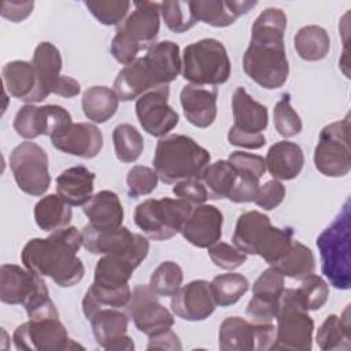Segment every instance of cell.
I'll use <instances>...</instances> for the list:
<instances>
[{"label":"cell","instance_id":"1","mask_svg":"<svg viewBox=\"0 0 351 351\" xmlns=\"http://www.w3.org/2000/svg\"><path fill=\"white\" fill-rule=\"evenodd\" d=\"M285 29L287 15L276 7L262 11L251 27L250 44L243 56V69L254 82L265 89H278L288 80Z\"/></svg>","mask_w":351,"mask_h":351},{"label":"cell","instance_id":"2","mask_svg":"<svg viewBox=\"0 0 351 351\" xmlns=\"http://www.w3.org/2000/svg\"><path fill=\"white\" fill-rule=\"evenodd\" d=\"M81 247L82 232L75 226H66L52 232L47 239L29 240L22 248L21 261L27 270L69 288L78 284L85 274L82 261L77 256Z\"/></svg>","mask_w":351,"mask_h":351},{"label":"cell","instance_id":"3","mask_svg":"<svg viewBox=\"0 0 351 351\" xmlns=\"http://www.w3.org/2000/svg\"><path fill=\"white\" fill-rule=\"evenodd\" d=\"M182 69L180 47L169 40L152 44L143 58L125 66L114 81V92L121 101L137 100L141 95L169 85Z\"/></svg>","mask_w":351,"mask_h":351},{"label":"cell","instance_id":"4","mask_svg":"<svg viewBox=\"0 0 351 351\" xmlns=\"http://www.w3.org/2000/svg\"><path fill=\"white\" fill-rule=\"evenodd\" d=\"M210 159V152L193 138L169 134L158 141L152 163L162 182L176 184L181 180L200 178Z\"/></svg>","mask_w":351,"mask_h":351},{"label":"cell","instance_id":"5","mask_svg":"<svg viewBox=\"0 0 351 351\" xmlns=\"http://www.w3.org/2000/svg\"><path fill=\"white\" fill-rule=\"evenodd\" d=\"M0 300L5 304H21L30 319L59 318L41 276L18 265L4 263L0 267Z\"/></svg>","mask_w":351,"mask_h":351},{"label":"cell","instance_id":"6","mask_svg":"<svg viewBox=\"0 0 351 351\" xmlns=\"http://www.w3.org/2000/svg\"><path fill=\"white\" fill-rule=\"evenodd\" d=\"M351 214L350 202H346L340 214L317 239L321 256L322 274L336 289H350L351 287Z\"/></svg>","mask_w":351,"mask_h":351},{"label":"cell","instance_id":"7","mask_svg":"<svg viewBox=\"0 0 351 351\" xmlns=\"http://www.w3.org/2000/svg\"><path fill=\"white\" fill-rule=\"evenodd\" d=\"M182 77L195 85L217 86L225 84L232 73L226 48L217 38H203L184 48Z\"/></svg>","mask_w":351,"mask_h":351},{"label":"cell","instance_id":"8","mask_svg":"<svg viewBox=\"0 0 351 351\" xmlns=\"http://www.w3.org/2000/svg\"><path fill=\"white\" fill-rule=\"evenodd\" d=\"M276 343L273 350L310 351L314 321L303 306L296 289L284 288L276 315Z\"/></svg>","mask_w":351,"mask_h":351},{"label":"cell","instance_id":"9","mask_svg":"<svg viewBox=\"0 0 351 351\" xmlns=\"http://www.w3.org/2000/svg\"><path fill=\"white\" fill-rule=\"evenodd\" d=\"M192 204L182 199H147L134 210V223L152 240H169L181 232Z\"/></svg>","mask_w":351,"mask_h":351},{"label":"cell","instance_id":"10","mask_svg":"<svg viewBox=\"0 0 351 351\" xmlns=\"http://www.w3.org/2000/svg\"><path fill=\"white\" fill-rule=\"evenodd\" d=\"M350 115L322 128L314 149L315 169L326 177H344L351 170Z\"/></svg>","mask_w":351,"mask_h":351},{"label":"cell","instance_id":"11","mask_svg":"<svg viewBox=\"0 0 351 351\" xmlns=\"http://www.w3.org/2000/svg\"><path fill=\"white\" fill-rule=\"evenodd\" d=\"M10 169L18 188L30 196H43L51 184L47 152L33 141L18 144L10 155Z\"/></svg>","mask_w":351,"mask_h":351},{"label":"cell","instance_id":"12","mask_svg":"<svg viewBox=\"0 0 351 351\" xmlns=\"http://www.w3.org/2000/svg\"><path fill=\"white\" fill-rule=\"evenodd\" d=\"M12 344L19 351H64L82 348L69 337L59 318L30 319L21 324L12 333Z\"/></svg>","mask_w":351,"mask_h":351},{"label":"cell","instance_id":"13","mask_svg":"<svg viewBox=\"0 0 351 351\" xmlns=\"http://www.w3.org/2000/svg\"><path fill=\"white\" fill-rule=\"evenodd\" d=\"M71 123L70 112L62 106L25 104L15 114L12 128L18 136L32 140L38 136H48L51 138L62 133Z\"/></svg>","mask_w":351,"mask_h":351},{"label":"cell","instance_id":"14","mask_svg":"<svg viewBox=\"0 0 351 351\" xmlns=\"http://www.w3.org/2000/svg\"><path fill=\"white\" fill-rule=\"evenodd\" d=\"M32 64L36 70L40 88L47 97L55 93L69 99L81 92V85L77 80L60 74L63 66L62 55L52 43L43 41L36 47Z\"/></svg>","mask_w":351,"mask_h":351},{"label":"cell","instance_id":"15","mask_svg":"<svg viewBox=\"0 0 351 351\" xmlns=\"http://www.w3.org/2000/svg\"><path fill=\"white\" fill-rule=\"evenodd\" d=\"M126 314L134 326L144 335L154 336L174 325L173 314L159 302L158 295L149 285H136L132 298L126 306Z\"/></svg>","mask_w":351,"mask_h":351},{"label":"cell","instance_id":"16","mask_svg":"<svg viewBox=\"0 0 351 351\" xmlns=\"http://www.w3.org/2000/svg\"><path fill=\"white\" fill-rule=\"evenodd\" d=\"M169 85L152 89L136 100L137 119L148 134L165 137L178 125V114L169 104Z\"/></svg>","mask_w":351,"mask_h":351},{"label":"cell","instance_id":"17","mask_svg":"<svg viewBox=\"0 0 351 351\" xmlns=\"http://www.w3.org/2000/svg\"><path fill=\"white\" fill-rule=\"evenodd\" d=\"M148 251L149 241L147 240L130 252L103 255L95 266L92 285L106 289H119L129 285L134 269L147 258Z\"/></svg>","mask_w":351,"mask_h":351},{"label":"cell","instance_id":"18","mask_svg":"<svg viewBox=\"0 0 351 351\" xmlns=\"http://www.w3.org/2000/svg\"><path fill=\"white\" fill-rule=\"evenodd\" d=\"M134 10L117 26V34L125 37L140 51L149 48L160 29V3L136 1Z\"/></svg>","mask_w":351,"mask_h":351},{"label":"cell","instance_id":"19","mask_svg":"<svg viewBox=\"0 0 351 351\" xmlns=\"http://www.w3.org/2000/svg\"><path fill=\"white\" fill-rule=\"evenodd\" d=\"M89 321L93 337L101 348L110 351L134 350L133 339L128 335L129 317L126 313L114 307L100 308Z\"/></svg>","mask_w":351,"mask_h":351},{"label":"cell","instance_id":"20","mask_svg":"<svg viewBox=\"0 0 351 351\" xmlns=\"http://www.w3.org/2000/svg\"><path fill=\"white\" fill-rule=\"evenodd\" d=\"M215 306L210 282L206 280H193L180 287L170 302L173 314L191 322L204 321L214 313Z\"/></svg>","mask_w":351,"mask_h":351},{"label":"cell","instance_id":"21","mask_svg":"<svg viewBox=\"0 0 351 351\" xmlns=\"http://www.w3.org/2000/svg\"><path fill=\"white\" fill-rule=\"evenodd\" d=\"M223 215L219 208L211 204H199L192 208L185 219L181 234L184 239L197 248H208L219 241L222 236Z\"/></svg>","mask_w":351,"mask_h":351},{"label":"cell","instance_id":"22","mask_svg":"<svg viewBox=\"0 0 351 351\" xmlns=\"http://www.w3.org/2000/svg\"><path fill=\"white\" fill-rule=\"evenodd\" d=\"M145 241V236L132 233L126 226L112 230H97L88 223L82 229V247L93 255L130 252Z\"/></svg>","mask_w":351,"mask_h":351},{"label":"cell","instance_id":"23","mask_svg":"<svg viewBox=\"0 0 351 351\" xmlns=\"http://www.w3.org/2000/svg\"><path fill=\"white\" fill-rule=\"evenodd\" d=\"M51 143L53 148L64 154L92 159L103 148V134L95 123L78 122L51 137Z\"/></svg>","mask_w":351,"mask_h":351},{"label":"cell","instance_id":"24","mask_svg":"<svg viewBox=\"0 0 351 351\" xmlns=\"http://www.w3.org/2000/svg\"><path fill=\"white\" fill-rule=\"evenodd\" d=\"M4 90L12 97L22 100L27 104L40 103L47 96L43 93L36 70L32 62L26 60H12L3 66L1 69Z\"/></svg>","mask_w":351,"mask_h":351},{"label":"cell","instance_id":"25","mask_svg":"<svg viewBox=\"0 0 351 351\" xmlns=\"http://www.w3.org/2000/svg\"><path fill=\"white\" fill-rule=\"evenodd\" d=\"M217 89L188 84L181 89L180 101L186 121L200 129L211 126L217 118Z\"/></svg>","mask_w":351,"mask_h":351},{"label":"cell","instance_id":"26","mask_svg":"<svg viewBox=\"0 0 351 351\" xmlns=\"http://www.w3.org/2000/svg\"><path fill=\"white\" fill-rule=\"evenodd\" d=\"M258 3L248 0H192L191 11L196 22H204L214 27H226L233 25L239 16L247 14Z\"/></svg>","mask_w":351,"mask_h":351},{"label":"cell","instance_id":"27","mask_svg":"<svg viewBox=\"0 0 351 351\" xmlns=\"http://www.w3.org/2000/svg\"><path fill=\"white\" fill-rule=\"evenodd\" d=\"M89 225L97 230H112L122 226L123 207L118 195L112 191H100L95 193L88 203L82 206Z\"/></svg>","mask_w":351,"mask_h":351},{"label":"cell","instance_id":"28","mask_svg":"<svg viewBox=\"0 0 351 351\" xmlns=\"http://www.w3.org/2000/svg\"><path fill=\"white\" fill-rule=\"evenodd\" d=\"M265 163L273 180L289 181L300 174L304 165V155L296 143L282 140L269 148Z\"/></svg>","mask_w":351,"mask_h":351},{"label":"cell","instance_id":"29","mask_svg":"<svg viewBox=\"0 0 351 351\" xmlns=\"http://www.w3.org/2000/svg\"><path fill=\"white\" fill-rule=\"evenodd\" d=\"M95 177L85 166L69 167L56 178V193L69 206H84L93 196Z\"/></svg>","mask_w":351,"mask_h":351},{"label":"cell","instance_id":"30","mask_svg":"<svg viewBox=\"0 0 351 351\" xmlns=\"http://www.w3.org/2000/svg\"><path fill=\"white\" fill-rule=\"evenodd\" d=\"M233 126L247 133H262L267 128L266 106L256 101L243 86H237L232 96Z\"/></svg>","mask_w":351,"mask_h":351},{"label":"cell","instance_id":"31","mask_svg":"<svg viewBox=\"0 0 351 351\" xmlns=\"http://www.w3.org/2000/svg\"><path fill=\"white\" fill-rule=\"evenodd\" d=\"M270 218L256 210L243 213L236 222L232 241L245 255H256L258 245L270 229Z\"/></svg>","mask_w":351,"mask_h":351},{"label":"cell","instance_id":"32","mask_svg":"<svg viewBox=\"0 0 351 351\" xmlns=\"http://www.w3.org/2000/svg\"><path fill=\"white\" fill-rule=\"evenodd\" d=\"M218 347L221 351L256 350V325L241 317L225 318L218 332Z\"/></svg>","mask_w":351,"mask_h":351},{"label":"cell","instance_id":"33","mask_svg":"<svg viewBox=\"0 0 351 351\" xmlns=\"http://www.w3.org/2000/svg\"><path fill=\"white\" fill-rule=\"evenodd\" d=\"M351 322H350V304L339 317L330 314L325 318L317 330L315 341L322 351L350 350L351 348Z\"/></svg>","mask_w":351,"mask_h":351},{"label":"cell","instance_id":"34","mask_svg":"<svg viewBox=\"0 0 351 351\" xmlns=\"http://www.w3.org/2000/svg\"><path fill=\"white\" fill-rule=\"evenodd\" d=\"M119 99L114 89L108 86H90L82 93L81 107L84 115L93 123H104L112 118L118 110Z\"/></svg>","mask_w":351,"mask_h":351},{"label":"cell","instance_id":"35","mask_svg":"<svg viewBox=\"0 0 351 351\" xmlns=\"http://www.w3.org/2000/svg\"><path fill=\"white\" fill-rule=\"evenodd\" d=\"M58 193L41 197L34 206V221L44 232H55L71 222L73 211Z\"/></svg>","mask_w":351,"mask_h":351},{"label":"cell","instance_id":"36","mask_svg":"<svg viewBox=\"0 0 351 351\" xmlns=\"http://www.w3.org/2000/svg\"><path fill=\"white\" fill-rule=\"evenodd\" d=\"M293 47L298 55L307 62L324 59L330 49L328 32L318 25H307L298 30L293 37Z\"/></svg>","mask_w":351,"mask_h":351},{"label":"cell","instance_id":"37","mask_svg":"<svg viewBox=\"0 0 351 351\" xmlns=\"http://www.w3.org/2000/svg\"><path fill=\"white\" fill-rule=\"evenodd\" d=\"M236 178L237 173L228 160L208 163L200 176V181L207 189L208 199H228L234 186Z\"/></svg>","mask_w":351,"mask_h":351},{"label":"cell","instance_id":"38","mask_svg":"<svg viewBox=\"0 0 351 351\" xmlns=\"http://www.w3.org/2000/svg\"><path fill=\"white\" fill-rule=\"evenodd\" d=\"M284 277L303 280L315 270V258L313 251L300 241L292 243L291 250L274 265Z\"/></svg>","mask_w":351,"mask_h":351},{"label":"cell","instance_id":"39","mask_svg":"<svg viewBox=\"0 0 351 351\" xmlns=\"http://www.w3.org/2000/svg\"><path fill=\"white\" fill-rule=\"evenodd\" d=\"M214 302L219 307L236 304L248 291L250 282L240 273H223L215 276L210 282Z\"/></svg>","mask_w":351,"mask_h":351},{"label":"cell","instance_id":"40","mask_svg":"<svg viewBox=\"0 0 351 351\" xmlns=\"http://www.w3.org/2000/svg\"><path fill=\"white\" fill-rule=\"evenodd\" d=\"M114 151L122 163L136 162L144 149V138L141 133L130 123H121L112 130Z\"/></svg>","mask_w":351,"mask_h":351},{"label":"cell","instance_id":"41","mask_svg":"<svg viewBox=\"0 0 351 351\" xmlns=\"http://www.w3.org/2000/svg\"><path fill=\"white\" fill-rule=\"evenodd\" d=\"M292 243V228H276L271 225L261 241L256 255L263 258L270 266H274L291 250Z\"/></svg>","mask_w":351,"mask_h":351},{"label":"cell","instance_id":"42","mask_svg":"<svg viewBox=\"0 0 351 351\" xmlns=\"http://www.w3.org/2000/svg\"><path fill=\"white\" fill-rule=\"evenodd\" d=\"M184 280L182 269L173 261L162 262L149 277V288L158 296H173L181 287Z\"/></svg>","mask_w":351,"mask_h":351},{"label":"cell","instance_id":"43","mask_svg":"<svg viewBox=\"0 0 351 351\" xmlns=\"http://www.w3.org/2000/svg\"><path fill=\"white\" fill-rule=\"evenodd\" d=\"M88 11L106 26H118L128 16L132 3L128 0H96L84 3Z\"/></svg>","mask_w":351,"mask_h":351},{"label":"cell","instance_id":"44","mask_svg":"<svg viewBox=\"0 0 351 351\" xmlns=\"http://www.w3.org/2000/svg\"><path fill=\"white\" fill-rule=\"evenodd\" d=\"M160 15L166 26L174 33H184L197 23L191 11L189 1H162Z\"/></svg>","mask_w":351,"mask_h":351},{"label":"cell","instance_id":"45","mask_svg":"<svg viewBox=\"0 0 351 351\" xmlns=\"http://www.w3.org/2000/svg\"><path fill=\"white\" fill-rule=\"evenodd\" d=\"M274 128L282 137H293L302 132L303 123L299 114L291 106V97L288 93L276 103L273 110Z\"/></svg>","mask_w":351,"mask_h":351},{"label":"cell","instance_id":"46","mask_svg":"<svg viewBox=\"0 0 351 351\" xmlns=\"http://www.w3.org/2000/svg\"><path fill=\"white\" fill-rule=\"evenodd\" d=\"M303 306L310 310H319L325 306L329 298L328 282L317 274H310L302 280L300 287L296 289Z\"/></svg>","mask_w":351,"mask_h":351},{"label":"cell","instance_id":"47","mask_svg":"<svg viewBox=\"0 0 351 351\" xmlns=\"http://www.w3.org/2000/svg\"><path fill=\"white\" fill-rule=\"evenodd\" d=\"M158 174L154 169L147 166H133L126 176L128 185V196L129 197H140L149 195L158 185Z\"/></svg>","mask_w":351,"mask_h":351},{"label":"cell","instance_id":"48","mask_svg":"<svg viewBox=\"0 0 351 351\" xmlns=\"http://www.w3.org/2000/svg\"><path fill=\"white\" fill-rule=\"evenodd\" d=\"M282 291H284V276L276 266H270L266 270H263L252 284L254 296H259L270 300H280Z\"/></svg>","mask_w":351,"mask_h":351},{"label":"cell","instance_id":"49","mask_svg":"<svg viewBox=\"0 0 351 351\" xmlns=\"http://www.w3.org/2000/svg\"><path fill=\"white\" fill-rule=\"evenodd\" d=\"M228 162L234 167L237 176L240 177H248L259 181L266 171V163L263 156L256 154L233 151L230 152Z\"/></svg>","mask_w":351,"mask_h":351},{"label":"cell","instance_id":"50","mask_svg":"<svg viewBox=\"0 0 351 351\" xmlns=\"http://www.w3.org/2000/svg\"><path fill=\"white\" fill-rule=\"evenodd\" d=\"M208 256L211 262L223 270H234L245 263L247 255L240 251L237 247L230 245L223 241H217L215 244L210 245L208 248Z\"/></svg>","mask_w":351,"mask_h":351},{"label":"cell","instance_id":"51","mask_svg":"<svg viewBox=\"0 0 351 351\" xmlns=\"http://www.w3.org/2000/svg\"><path fill=\"white\" fill-rule=\"evenodd\" d=\"M86 292L93 298V300L99 304L100 308H103V306H108L114 308L126 307L132 298V289L129 285L119 289H106V288L90 285Z\"/></svg>","mask_w":351,"mask_h":351},{"label":"cell","instance_id":"52","mask_svg":"<svg viewBox=\"0 0 351 351\" xmlns=\"http://www.w3.org/2000/svg\"><path fill=\"white\" fill-rule=\"evenodd\" d=\"M173 193L178 199H182L192 206L203 204L208 199L207 189L200 178H188L176 182L173 186Z\"/></svg>","mask_w":351,"mask_h":351},{"label":"cell","instance_id":"53","mask_svg":"<svg viewBox=\"0 0 351 351\" xmlns=\"http://www.w3.org/2000/svg\"><path fill=\"white\" fill-rule=\"evenodd\" d=\"M285 197V186L278 180L266 181L259 186L258 193L255 196V204L266 211L274 210L278 207Z\"/></svg>","mask_w":351,"mask_h":351},{"label":"cell","instance_id":"54","mask_svg":"<svg viewBox=\"0 0 351 351\" xmlns=\"http://www.w3.org/2000/svg\"><path fill=\"white\" fill-rule=\"evenodd\" d=\"M278 303L280 300H270L259 296H254L250 299L245 314L251 318V322L255 324H263V322H271L276 319L277 311H278Z\"/></svg>","mask_w":351,"mask_h":351},{"label":"cell","instance_id":"55","mask_svg":"<svg viewBox=\"0 0 351 351\" xmlns=\"http://www.w3.org/2000/svg\"><path fill=\"white\" fill-rule=\"evenodd\" d=\"M259 181L248 177L237 176L233 189L230 191L228 199L233 203H248L254 202L259 189Z\"/></svg>","mask_w":351,"mask_h":351},{"label":"cell","instance_id":"56","mask_svg":"<svg viewBox=\"0 0 351 351\" xmlns=\"http://www.w3.org/2000/svg\"><path fill=\"white\" fill-rule=\"evenodd\" d=\"M228 141L234 147L259 149L266 144V137L263 133H247L232 126L228 132Z\"/></svg>","mask_w":351,"mask_h":351},{"label":"cell","instance_id":"57","mask_svg":"<svg viewBox=\"0 0 351 351\" xmlns=\"http://www.w3.org/2000/svg\"><path fill=\"white\" fill-rule=\"evenodd\" d=\"M34 8L33 1H8L4 0L0 7V14L3 18L11 22H22L26 19Z\"/></svg>","mask_w":351,"mask_h":351},{"label":"cell","instance_id":"58","mask_svg":"<svg viewBox=\"0 0 351 351\" xmlns=\"http://www.w3.org/2000/svg\"><path fill=\"white\" fill-rule=\"evenodd\" d=\"M182 350L181 341L178 336L171 330L167 329L165 332H160L158 335L149 336L147 350Z\"/></svg>","mask_w":351,"mask_h":351}]
</instances>
